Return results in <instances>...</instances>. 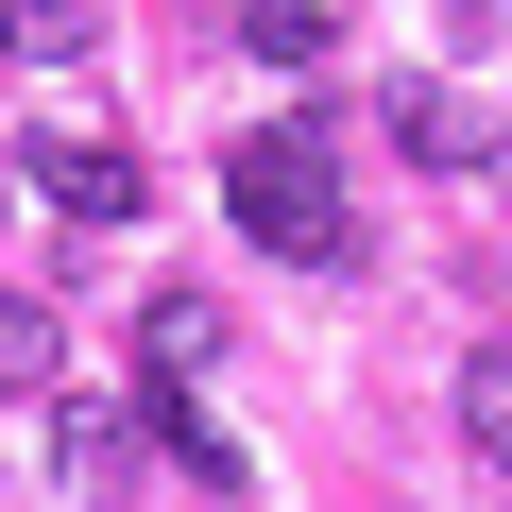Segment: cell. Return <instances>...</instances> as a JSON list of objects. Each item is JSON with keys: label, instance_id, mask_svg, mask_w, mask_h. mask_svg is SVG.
Listing matches in <instances>:
<instances>
[{"label": "cell", "instance_id": "obj_8", "mask_svg": "<svg viewBox=\"0 0 512 512\" xmlns=\"http://www.w3.org/2000/svg\"><path fill=\"white\" fill-rule=\"evenodd\" d=\"M256 69H325V0H256Z\"/></svg>", "mask_w": 512, "mask_h": 512}, {"label": "cell", "instance_id": "obj_1", "mask_svg": "<svg viewBox=\"0 0 512 512\" xmlns=\"http://www.w3.org/2000/svg\"><path fill=\"white\" fill-rule=\"evenodd\" d=\"M222 205H239L256 256H359V222H342V154H325L308 120H256V137L222 154Z\"/></svg>", "mask_w": 512, "mask_h": 512}, {"label": "cell", "instance_id": "obj_2", "mask_svg": "<svg viewBox=\"0 0 512 512\" xmlns=\"http://www.w3.org/2000/svg\"><path fill=\"white\" fill-rule=\"evenodd\" d=\"M18 188L52 205V222H137L154 188H137V154L103 137V120H52V137H18Z\"/></svg>", "mask_w": 512, "mask_h": 512}, {"label": "cell", "instance_id": "obj_4", "mask_svg": "<svg viewBox=\"0 0 512 512\" xmlns=\"http://www.w3.org/2000/svg\"><path fill=\"white\" fill-rule=\"evenodd\" d=\"M137 461H154V410L120 393V410H69V495H137Z\"/></svg>", "mask_w": 512, "mask_h": 512}, {"label": "cell", "instance_id": "obj_9", "mask_svg": "<svg viewBox=\"0 0 512 512\" xmlns=\"http://www.w3.org/2000/svg\"><path fill=\"white\" fill-rule=\"evenodd\" d=\"M0 205H18V154H0Z\"/></svg>", "mask_w": 512, "mask_h": 512}, {"label": "cell", "instance_id": "obj_7", "mask_svg": "<svg viewBox=\"0 0 512 512\" xmlns=\"http://www.w3.org/2000/svg\"><path fill=\"white\" fill-rule=\"evenodd\" d=\"M461 427H478V461H512V342L461 359Z\"/></svg>", "mask_w": 512, "mask_h": 512}, {"label": "cell", "instance_id": "obj_5", "mask_svg": "<svg viewBox=\"0 0 512 512\" xmlns=\"http://www.w3.org/2000/svg\"><path fill=\"white\" fill-rule=\"evenodd\" d=\"M52 359H69V325L35 291H0V393H52Z\"/></svg>", "mask_w": 512, "mask_h": 512}, {"label": "cell", "instance_id": "obj_6", "mask_svg": "<svg viewBox=\"0 0 512 512\" xmlns=\"http://www.w3.org/2000/svg\"><path fill=\"white\" fill-rule=\"evenodd\" d=\"M0 52H18V69H69L86 52V0H0Z\"/></svg>", "mask_w": 512, "mask_h": 512}, {"label": "cell", "instance_id": "obj_3", "mask_svg": "<svg viewBox=\"0 0 512 512\" xmlns=\"http://www.w3.org/2000/svg\"><path fill=\"white\" fill-rule=\"evenodd\" d=\"M222 376V308L205 291H154V325H137V410H188Z\"/></svg>", "mask_w": 512, "mask_h": 512}]
</instances>
